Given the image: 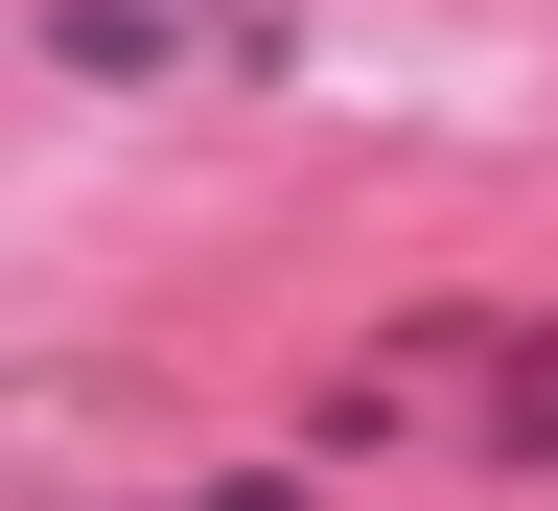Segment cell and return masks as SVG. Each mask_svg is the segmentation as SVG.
<instances>
[{
	"mask_svg": "<svg viewBox=\"0 0 558 511\" xmlns=\"http://www.w3.org/2000/svg\"><path fill=\"white\" fill-rule=\"evenodd\" d=\"M233 0H47V70H233Z\"/></svg>",
	"mask_w": 558,
	"mask_h": 511,
	"instance_id": "6da1fadb",
	"label": "cell"
},
{
	"mask_svg": "<svg viewBox=\"0 0 558 511\" xmlns=\"http://www.w3.org/2000/svg\"><path fill=\"white\" fill-rule=\"evenodd\" d=\"M209 511H279V488H209Z\"/></svg>",
	"mask_w": 558,
	"mask_h": 511,
	"instance_id": "3957f363",
	"label": "cell"
},
{
	"mask_svg": "<svg viewBox=\"0 0 558 511\" xmlns=\"http://www.w3.org/2000/svg\"><path fill=\"white\" fill-rule=\"evenodd\" d=\"M488 442H512V465H558V326H512V373H488Z\"/></svg>",
	"mask_w": 558,
	"mask_h": 511,
	"instance_id": "7a4b0ae2",
	"label": "cell"
}]
</instances>
